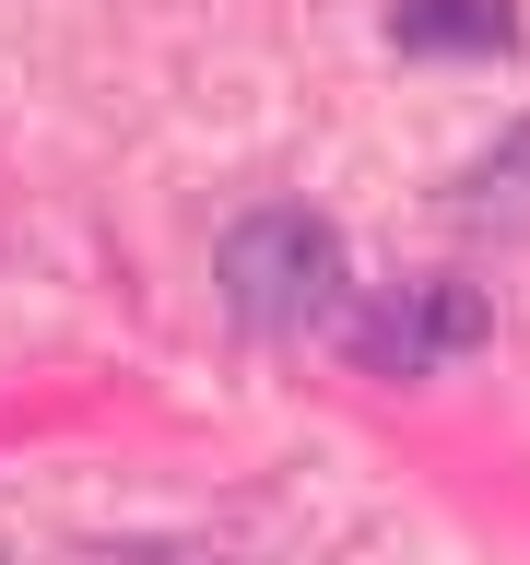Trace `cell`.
<instances>
[{
    "label": "cell",
    "instance_id": "cell-3",
    "mask_svg": "<svg viewBox=\"0 0 530 565\" xmlns=\"http://www.w3.org/2000/svg\"><path fill=\"white\" fill-rule=\"evenodd\" d=\"M389 35L413 60H507L519 47V0H389Z\"/></svg>",
    "mask_w": 530,
    "mask_h": 565
},
{
    "label": "cell",
    "instance_id": "cell-2",
    "mask_svg": "<svg viewBox=\"0 0 530 565\" xmlns=\"http://www.w3.org/2000/svg\"><path fill=\"white\" fill-rule=\"evenodd\" d=\"M484 342V295L471 282H389L378 307L353 318V353L378 365V377H424V365H448V353H471Z\"/></svg>",
    "mask_w": 530,
    "mask_h": 565
},
{
    "label": "cell",
    "instance_id": "cell-1",
    "mask_svg": "<svg viewBox=\"0 0 530 565\" xmlns=\"http://www.w3.org/2000/svg\"><path fill=\"white\" fill-rule=\"evenodd\" d=\"M330 295H342V236L318 212L272 201L224 236V307L247 330H307V318H330Z\"/></svg>",
    "mask_w": 530,
    "mask_h": 565
}]
</instances>
